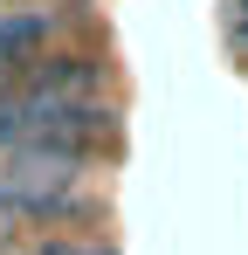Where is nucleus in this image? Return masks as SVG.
<instances>
[{"mask_svg": "<svg viewBox=\"0 0 248 255\" xmlns=\"http://www.w3.org/2000/svg\"><path fill=\"white\" fill-rule=\"evenodd\" d=\"M41 255H118V249H111V242H90V235H55Z\"/></svg>", "mask_w": 248, "mask_h": 255, "instance_id": "obj_1", "label": "nucleus"}, {"mask_svg": "<svg viewBox=\"0 0 248 255\" xmlns=\"http://www.w3.org/2000/svg\"><path fill=\"white\" fill-rule=\"evenodd\" d=\"M235 42H242V48H248V21H242V14H235Z\"/></svg>", "mask_w": 248, "mask_h": 255, "instance_id": "obj_2", "label": "nucleus"}, {"mask_svg": "<svg viewBox=\"0 0 248 255\" xmlns=\"http://www.w3.org/2000/svg\"><path fill=\"white\" fill-rule=\"evenodd\" d=\"M235 14H242V21H248V0H235Z\"/></svg>", "mask_w": 248, "mask_h": 255, "instance_id": "obj_3", "label": "nucleus"}]
</instances>
